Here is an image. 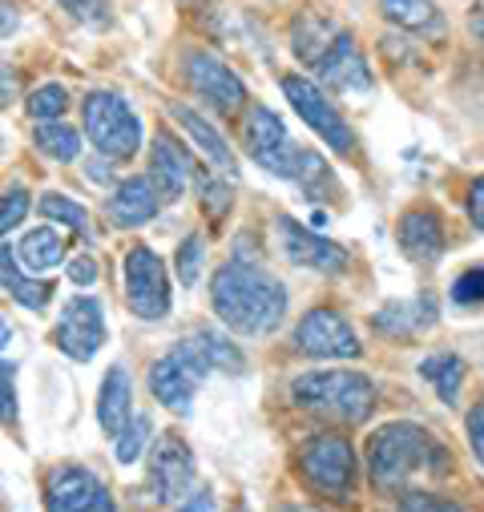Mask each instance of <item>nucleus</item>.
I'll return each instance as SVG.
<instances>
[{
	"label": "nucleus",
	"mask_w": 484,
	"mask_h": 512,
	"mask_svg": "<svg viewBox=\"0 0 484 512\" xmlns=\"http://www.w3.org/2000/svg\"><path fill=\"white\" fill-rule=\"evenodd\" d=\"M210 303H214V315L234 335L259 339V335H271L283 323V315H287V287L275 275H267L263 267L234 259V263L214 271Z\"/></svg>",
	"instance_id": "f257e3e1"
},
{
	"label": "nucleus",
	"mask_w": 484,
	"mask_h": 512,
	"mask_svg": "<svg viewBox=\"0 0 484 512\" xmlns=\"http://www.w3.org/2000/svg\"><path fill=\"white\" fill-rule=\"evenodd\" d=\"M242 367H247V359H242V351L230 339L214 331H194L154 363L150 392L162 408H170L174 416H186L210 371H242Z\"/></svg>",
	"instance_id": "f03ea898"
},
{
	"label": "nucleus",
	"mask_w": 484,
	"mask_h": 512,
	"mask_svg": "<svg viewBox=\"0 0 484 512\" xmlns=\"http://www.w3.org/2000/svg\"><path fill=\"white\" fill-rule=\"evenodd\" d=\"M295 53L315 69V77L323 85H331L339 93H368L376 85L359 45L351 41V33H339L323 17H299L295 21Z\"/></svg>",
	"instance_id": "7ed1b4c3"
},
{
	"label": "nucleus",
	"mask_w": 484,
	"mask_h": 512,
	"mask_svg": "<svg viewBox=\"0 0 484 512\" xmlns=\"http://www.w3.org/2000/svg\"><path fill=\"white\" fill-rule=\"evenodd\" d=\"M291 400L319 416V420H335V424H359L368 420L372 408H376V388L368 375L359 371H339V367H327V371H307L291 383Z\"/></svg>",
	"instance_id": "20e7f679"
},
{
	"label": "nucleus",
	"mask_w": 484,
	"mask_h": 512,
	"mask_svg": "<svg viewBox=\"0 0 484 512\" xmlns=\"http://www.w3.org/2000/svg\"><path fill=\"white\" fill-rule=\"evenodd\" d=\"M242 138H247V154L263 170H271L279 178H295L307 190H311V178H327L323 158L311 154V150H299L291 142L283 117L271 105H251L247 109V121H242Z\"/></svg>",
	"instance_id": "39448f33"
},
{
	"label": "nucleus",
	"mask_w": 484,
	"mask_h": 512,
	"mask_svg": "<svg viewBox=\"0 0 484 512\" xmlns=\"http://www.w3.org/2000/svg\"><path fill=\"white\" fill-rule=\"evenodd\" d=\"M81 121H85V138L109 162H130L142 150V121L121 93L93 89L81 105Z\"/></svg>",
	"instance_id": "423d86ee"
},
{
	"label": "nucleus",
	"mask_w": 484,
	"mask_h": 512,
	"mask_svg": "<svg viewBox=\"0 0 484 512\" xmlns=\"http://www.w3.org/2000/svg\"><path fill=\"white\" fill-rule=\"evenodd\" d=\"M432 456V436L416 424H384L368 436V476L376 488H400Z\"/></svg>",
	"instance_id": "0eeeda50"
},
{
	"label": "nucleus",
	"mask_w": 484,
	"mask_h": 512,
	"mask_svg": "<svg viewBox=\"0 0 484 512\" xmlns=\"http://www.w3.org/2000/svg\"><path fill=\"white\" fill-rule=\"evenodd\" d=\"M126 303L142 323H158L170 315V275L158 250L134 246L126 254Z\"/></svg>",
	"instance_id": "6e6552de"
},
{
	"label": "nucleus",
	"mask_w": 484,
	"mask_h": 512,
	"mask_svg": "<svg viewBox=\"0 0 484 512\" xmlns=\"http://www.w3.org/2000/svg\"><path fill=\"white\" fill-rule=\"evenodd\" d=\"M194 452L178 432H162L150 448V464H146V484L150 496L158 504H182L194 492Z\"/></svg>",
	"instance_id": "1a4fd4ad"
},
{
	"label": "nucleus",
	"mask_w": 484,
	"mask_h": 512,
	"mask_svg": "<svg viewBox=\"0 0 484 512\" xmlns=\"http://www.w3.org/2000/svg\"><path fill=\"white\" fill-rule=\"evenodd\" d=\"M303 476L311 480L315 492L331 496V500H347L351 484H355V452L343 436L327 432V436H311L303 444Z\"/></svg>",
	"instance_id": "9d476101"
},
{
	"label": "nucleus",
	"mask_w": 484,
	"mask_h": 512,
	"mask_svg": "<svg viewBox=\"0 0 484 512\" xmlns=\"http://www.w3.org/2000/svg\"><path fill=\"white\" fill-rule=\"evenodd\" d=\"M283 93H287V101L295 105V113L311 125V130H315L335 154H351V150H355L351 125L339 117V109L327 101V93H323L315 81H307V77H299V73H283Z\"/></svg>",
	"instance_id": "9b49d317"
},
{
	"label": "nucleus",
	"mask_w": 484,
	"mask_h": 512,
	"mask_svg": "<svg viewBox=\"0 0 484 512\" xmlns=\"http://www.w3.org/2000/svg\"><path fill=\"white\" fill-rule=\"evenodd\" d=\"M186 85L218 113H238L247 105V81H242L222 57H214L206 49L186 53Z\"/></svg>",
	"instance_id": "f8f14e48"
},
{
	"label": "nucleus",
	"mask_w": 484,
	"mask_h": 512,
	"mask_svg": "<svg viewBox=\"0 0 484 512\" xmlns=\"http://www.w3.org/2000/svg\"><path fill=\"white\" fill-rule=\"evenodd\" d=\"M295 351L311 355V359H359V335L351 331V323L339 311H307L295 327Z\"/></svg>",
	"instance_id": "ddd939ff"
},
{
	"label": "nucleus",
	"mask_w": 484,
	"mask_h": 512,
	"mask_svg": "<svg viewBox=\"0 0 484 512\" xmlns=\"http://www.w3.org/2000/svg\"><path fill=\"white\" fill-rule=\"evenodd\" d=\"M53 343L69 359L89 363L101 351V343H105V311H101V303L93 295L69 299L61 319H57V327H53Z\"/></svg>",
	"instance_id": "4468645a"
},
{
	"label": "nucleus",
	"mask_w": 484,
	"mask_h": 512,
	"mask_svg": "<svg viewBox=\"0 0 484 512\" xmlns=\"http://www.w3.org/2000/svg\"><path fill=\"white\" fill-rule=\"evenodd\" d=\"M49 512H117L109 488L89 468H61L45 488Z\"/></svg>",
	"instance_id": "2eb2a0df"
},
{
	"label": "nucleus",
	"mask_w": 484,
	"mask_h": 512,
	"mask_svg": "<svg viewBox=\"0 0 484 512\" xmlns=\"http://www.w3.org/2000/svg\"><path fill=\"white\" fill-rule=\"evenodd\" d=\"M275 234H279L283 254H287L291 263H299V267H311V271H323V275H335V271L347 267V250H343V246H335V242H327V238L303 230V226H299L295 218H287V214L275 218Z\"/></svg>",
	"instance_id": "dca6fc26"
},
{
	"label": "nucleus",
	"mask_w": 484,
	"mask_h": 512,
	"mask_svg": "<svg viewBox=\"0 0 484 512\" xmlns=\"http://www.w3.org/2000/svg\"><path fill=\"white\" fill-rule=\"evenodd\" d=\"M146 178L154 182L162 202H178L186 194V186H190V158H186V150L170 134H158L150 142V174Z\"/></svg>",
	"instance_id": "f3484780"
},
{
	"label": "nucleus",
	"mask_w": 484,
	"mask_h": 512,
	"mask_svg": "<svg viewBox=\"0 0 484 512\" xmlns=\"http://www.w3.org/2000/svg\"><path fill=\"white\" fill-rule=\"evenodd\" d=\"M158 206H162V198H158L154 182L146 174H138V178H126L113 190L109 218H113V226H146L158 214Z\"/></svg>",
	"instance_id": "a211bd4d"
},
{
	"label": "nucleus",
	"mask_w": 484,
	"mask_h": 512,
	"mask_svg": "<svg viewBox=\"0 0 484 512\" xmlns=\"http://www.w3.org/2000/svg\"><path fill=\"white\" fill-rule=\"evenodd\" d=\"M130 400H134L130 371L126 367H109L105 379H101V392H97V424H101L105 436H117L121 428L134 420Z\"/></svg>",
	"instance_id": "6ab92c4d"
},
{
	"label": "nucleus",
	"mask_w": 484,
	"mask_h": 512,
	"mask_svg": "<svg viewBox=\"0 0 484 512\" xmlns=\"http://www.w3.org/2000/svg\"><path fill=\"white\" fill-rule=\"evenodd\" d=\"M400 250L412 263H436L444 250V230L432 210H408L400 218Z\"/></svg>",
	"instance_id": "aec40b11"
},
{
	"label": "nucleus",
	"mask_w": 484,
	"mask_h": 512,
	"mask_svg": "<svg viewBox=\"0 0 484 512\" xmlns=\"http://www.w3.org/2000/svg\"><path fill=\"white\" fill-rule=\"evenodd\" d=\"M170 113H174V121H182V130L198 142V150L210 158V166H218L222 174H238V162H234V150L226 146V138L214 130V125L198 113V109H190V105H170Z\"/></svg>",
	"instance_id": "412c9836"
},
{
	"label": "nucleus",
	"mask_w": 484,
	"mask_h": 512,
	"mask_svg": "<svg viewBox=\"0 0 484 512\" xmlns=\"http://www.w3.org/2000/svg\"><path fill=\"white\" fill-rule=\"evenodd\" d=\"M0 287H5V291H9L21 307H29V311L49 307V299H53V283L25 275L17 250H9V246H0Z\"/></svg>",
	"instance_id": "4be33fe9"
},
{
	"label": "nucleus",
	"mask_w": 484,
	"mask_h": 512,
	"mask_svg": "<svg viewBox=\"0 0 484 512\" xmlns=\"http://www.w3.org/2000/svg\"><path fill=\"white\" fill-rule=\"evenodd\" d=\"M384 17L408 33H424V37H444V13L432 0H380Z\"/></svg>",
	"instance_id": "5701e85b"
},
{
	"label": "nucleus",
	"mask_w": 484,
	"mask_h": 512,
	"mask_svg": "<svg viewBox=\"0 0 484 512\" xmlns=\"http://www.w3.org/2000/svg\"><path fill=\"white\" fill-rule=\"evenodd\" d=\"M17 259H21V267L25 271H53V267H61V259H65V238L53 230V226H37V230H29L25 238H21V246H17Z\"/></svg>",
	"instance_id": "b1692460"
},
{
	"label": "nucleus",
	"mask_w": 484,
	"mask_h": 512,
	"mask_svg": "<svg viewBox=\"0 0 484 512\" xmlns=\"http://www.w3.org/2000/svg\"><path fill=\"white\" fill-rule=\"evenodd\" d=\"M436 319V303L432 299H412V303H388L376 315V327L384 335H416L420 327H428Z\"/></svg>",
	"instance_id": "393cba45"
},
{
	"label": "nucleus",
	"mask_w": 484,
	"mask_h": 512,
	"mask_svg": "<svg viewBox=\"0 0 484 512\" xmlns=\"http://www.w3.org/2000/svg\"><path fill=\"white\" fill-rule=\"evenodd\" d=\"M420 375L432 383V392H436L444 404H456V400H460V383H464V363H460V355H448V351L428 355V359L420 363Z\"/></svg>",
	"instance_id": "a878e982"
},
{
	"label": "nucleus",
	"mask_w": 484,
	"mask_h": 512,
	"mask_svg": "<svg viewBox=\"0 0 484 512\" xmlns=\"http://www.w3.org/2000/svg\"><path fill=\"white\" fill-rule=\"evenodd\" d=\"M33 142L53 162H73L81 154V134L73 130V125H65V121H41L33 130Z\"/></svg>",
	"instance_id": "bb28decb"
},
{
	"label": "nucleus",
	"mask_w": 484,
	"mask_h": 512,
	"mask_svg": "<svg viewBox=\"0 0 484 512\" xmlns=\"http://www.w3.org/2000/svg\"><path fill=\"white\" fill-rule=\"evenodd\" d=\"M65 109H69V89L57 85V81L37 85V89L29 93V113H33L37 121H61Z\"/></svg>",
	"instance_id": "cd10ccee"
},
{
	"label": "nucleus",
	"mask_w": 484,
	"mask_h": 512,
	"mask_svg": "<svg viewBox=\"0 0 484 512\" xmlns=\"http://www.w3.org/2000/svg\"><path fill=\"white\" fill-rule=\"evenodd\" d=\"M150 436H154V424H150V416H134L126 428H121V432L113 436V440H117V460H121V464H134V460L146 452Z\"/></svg>",
	"instance_id": "c85d7f7f"
},
{
	"label": "nucleus",
	"mask_w": 484,
	"mask_h": 512,
	"mask_svg": "<svg viewBox=\"0 0 484 512\" xmlns=\"http://www.w3.org/2000/svg\"><path fill=\"white\" fill-rule=\"evenodd\" d=\"M37 210H41L49 222H65L69 230H85V226H89V210H85L81 202L65 198V194H45V198L37 202Z\"/></svg>",
	"instance_id": "c756f323"
},
{
	"label": "nucleus",
	"mask_w": 484,
	"mask_h": 512,
	"mask_svg": "<svg viewBox=\"0 0 484 512\" xmlns=\"http://www.w3.org/2000/svg\"><path fill=\"white\" fill-rule=\"evenodd\" d=\"M57 5L85 29H105L113 21V9L105 5V0H57Z\"/></svg>",
	"instance_id": "7c9ffc66"
},
{
	"label": "nucleus",
	"mask_w": 484,
	"mask_h": 512,
	"mask_svg": "<svg viewBox=\"0 0 484 512\" xmlns=\"http://www.w3.org/2000/svg\"><path fill=\"white\" fill-rule=\"evenodd\" d=\"M202 234H186L182 238V246H178V283L182 287H194L198 283V275H202Z\"/></svg>",
	"instance_id": "2f4dec72"
},
{
	"label": "nucleus",
	"mask_w": 484,
	"mask_h": 512,
	"mask_svg": "<svg viewBox=\"0 0 484 512\" xmlns=\"http://www.w3.org/2000/svg\"><path fill=\"white\" fill-rule=\"evenodd\" d=\"M29 206H33V198H29L25 186H9L5 194H0V234H9L17 222H25Z\"/></svg>",
	"instance_id": "473e14b6"
},
{
	"label": "nucleus",
	"mask_w": 484,
	"mask_h": 512,
	"mask_svg": "<svg viewBox=\"0 0 484 512\" xmlns=\"http://www.w3.org/2000/svg\"><path fill=\"white\" fill-rule=\"evenodd\" d=\"M198 190H202V210L210 218H222L230 210V202H234V190L222 186V182H214L210 174H198Z\"/></svg>",
	"instance_id": "72a5a7b5"
},
{
	"label": "nucleus",
	"mask_w": 484,
	"mask_h": 512,
	"mask_svg": "<svg viewBox=\"0 0 484 512\" xmlns=\"http://www.w3.org/2000/svg\"><path fill=\"white\" fill-rule=\"evenodd\" d=\"M17 420V367L0 359V424Z\"/></svg>",
	"instance_id": "f704fd0d"
},
{
	"label": "nucleus",
	"mask_w": 484,
	"mask_h": 512,
	"mask_svg": "<svg viewBox=\"0 0 484 512\" xmlns=\"http://www.w3.org/2000/svg\"><path fill=\"white\" fill-rule=\"evenodd\" d=\"M400 512H460V504L436 496V492H404L400 496Z\"/></svg>",
	"instance_id": "c9c22d12"
},
{
	"label": "nucleus",
	"mask_w": 484,
	"mask_h": 512,
	"mask_svg": "<svg viewBox=\"0 0 484 512\" xmlns=\"http://www.w3.org/2000/svg\"><path fill=\"white\" fill-rule=\"evenodd\" d=\"M452 299L456 303H484V267H472V271H464L460 279H456V287H452Z\"/></svg>",
	"instance_id": "e433bc0d"
},
{
	"label": "nucleus",
	"mask_w": 484,
	"mask_h": 512,
	"mask_svg": "<svg viewBox=\"0 0 484 512\" xmlns=\"http://www.w3.org/2000/svg\"><path fill=\"white\" fill-rule=\"evenodd\" d=\"M468 444H472V456L484 464V404L468 412Z\"/></svg>",
	"instance_id": "4c0bfd02"
},
{
	"label": "nucleus",
	"mask_w": 484,
	"mask_h": 512,
	"mask_svg": "<svg viewBox=\"0 0 484 512\" xmlns=\"http://www.w3.org/2000/svg\"><path fill=\"white\" fill-rule=\"evenodd\" d=\"M69 279L77 287H93L97 283V263H93V254H77V259L69 263Z\"/></svg>",
	"instance_id": "58836bf2"
},
{
	"label": "nucleus",
	"mask_w": 484,
	"mask_h": 512,
	"mask_svg": "<svg viewBox=\"0 0 484 512\" xmlns=\"http://www.w3.org/2000/svg\"><path fill=\"white\" fill-rule=\"evenodd\" d=\"M21 33V9L13 5V0H0V41Z\"/></svg>",
	"instance_id": "ea45409f"
},
{
	"label": "nucleus",
	"mask_w": 484,
	"mask_h": 512,
	"mask_svg": "<svg viewBox=\"0 0 484 512\" xmlns=\"http://www.w3.org/2000/svg\"><path fill=\"white\" fill-rule=\"evenodd\" d=\"M468 218H472V222L484 230V174H480V178L468 186Z\"/></svg>",
	"instance_id": "a19ab883"
},
{
	"label": "nucleus",
	"mask_w": 484,
	"mask_h": 512,
	"mask_svg": "<svg viewBox=\"0 0 484 512\" xmlns=\"http://www.w3.org/2000/svg\"><path fill=\"white\" fill-rule=\"evenodd\" d=\"M17 97V73L9 65H0V105H9Z\"/></svg>",
	"instance_id": "79ce46f5"
},
{
	"label": "nucleus",
	"mask_w": 484,
	"mask_h": 512,
	"mask_svg": "<svg viewBox=\"0 0 484 512\" xmlns=\"http://www.w3.org/2000/svg\"><path fill=\"white\" fill-rule=\"evenodd\" d=\"M178 512H210V496H194L190 504H178Z\"/></svg>",
	"instance_id": "37998d69"
},
{
	"label": "nucleus",
	"mask_w": 484,
	"mask_h": 512,
	"mask_svg": "<svg viewBox=\"0 0 484 512\" xmlns=\"http://www.w3.org/2000/svg\"><path fill=\"white\" fill-rule=\"evenodd\" d=\"M9 335H13V327H9V319H5V315H0V351L9 347Z\"/></svg>",
	"instance_id": "c03bdc74"
},
{
	"label": "nucleus",
	"mask_w": 484,
	"mask_h": 512,
	"mask_svg": "<svg viewBox=\"0 0 484 512\" xmlns=\"http://www.w3.org/2000/svg\"><path fill=\"white\" fill-rule=\"evenodd\" d=\"M472 29H476V37H480V45H484V13H472Z\"/></svg>",
	"instance_id": "a18cd8bd"
}]
</instances>
